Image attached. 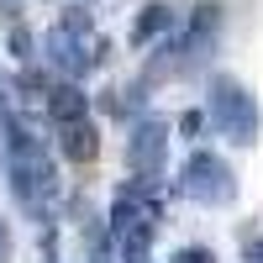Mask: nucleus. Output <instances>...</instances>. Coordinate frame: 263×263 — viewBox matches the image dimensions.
<instances>
[{"instance_id": "obj_1", "label": "nucleus", "mask_w": 263, "mask_h": 263, "mask_svg": "<svg viewBox=\"0 0 263 263\" xmlns=\"http://www.w3.org/2000/svg\"><path fill=\"white\" fill-rule=\"evenodd\" d=\"M6 174H11V190H16V200L27 205V211H48V200L58 195V174H53V158H48V147H42L37 137L21 121L6 126Z\"/></svg>"}, {"instance_id": "obj_2", "label": "nucleus", "mask_w": 263, "mask_h": 263, "mask_svg": "<svg viewBox=\"0 0 263 263\" xmlns=\"http://www.w3.org/2000/svg\"><path fill=\"white\" fill-rule=\"evenodd\" d=\"M211 116L232 142H258V100L248 95L242 79H232V74L211 79Z\"/></svg>"}, {"instance_id": "obj_3", "label": "nucleus", "mask_w": 263, "mask_h": 263, "mask_svg": "<svg viewBox=\"0 0 263 263\" xmlns=\"http://www.w3.org/2000/svg\"><path fill=\"white\" fill-rule=\"evenodd\" d=\"M95 58H100V42L90 37V21H84V16H63L58 27L48 32V63L63 79H79Z\"/></svg>"}, {"instance_id": "obj_4", "label": "nucleus", "mask_w": 263, "mask_h": 263, "mask_svg": "<svg viewBox=\"0 0 263 263\" xmlns=\"http://www.w3.org/2000/svg\"><path fill=\"white\" fill-rule=\"evenodd\" d=\"M179 190L190 195L195 205H227L232 195H237V179H232V168L216 158V153H200L195 147L184 168H179Z\"/></svg>"}, {"instance_id": "obj_5", "label": "nucleus", "mask_w": 263, "mask_h": 263, "mask_svg": "<svg viewBox=\"0 0 263 263\" xmlns=\"http://www.w3.org/2000/svg\"><path fill=\"white\" fill-rule=\"evenodd\" d=\"M163 158H168V126L158 116H147L132 126V142H126V163L137 179H158L163 174Z\"/></svg>"}, {"instance_id": "obj_6", "label": "nucleus", "mask_w": 263, "mask_h": 263, "mask_svg": "<svg viewBox=\"0 0 263 263\" xmlns=\"http://www.w3.org/2000/svg\"><path fill=\"white\" fill-rule=\"evenodd\" d=\"M147 179H137V184H126L116 200H111V232L121 237L126 227H137V221H158V200L142 190Z\"/></svg>"}, {"instance_id": "obj_7", "label": "nucleus", "mask_w": 263, "mask_h": 263, "mask_svg": "<svg viewBox=\"0 0 263 263\" xmlns=\"http://www.w3.org/2000/svg\"><path fill=\"white\" fill-rule=\"evenodd\" d=\"M58 132H63V137H58V147H63V158H69V163H90L95 153H100V137H95L90 116H79V121H63Z\"/></svg>"}, {"instance_id": "obj_8", "label": "nucleus", "mask_w": 263, "mask_h": 263, "mask_svg": "<svg viewBox=\"0 0 263 263\" xmlns=\"http://www.w3.org/2000/svg\"><path fill=\"white\" fill-rule=\"evenodd\" d=\"M48 111H53V121L63 126V121H79L84 111H90V100H84V90H79V84H74V79H63V84H58V90L48 95Z\"/></svg>"}, {"instance_id": "obj_9", "label": "nucleus", "mask_w": 263, "mask_h": 263, "mask_svg": "<svg viewBox=\"0 0 263 263\" xmlns=\"http://www.w3.org/2000/svg\"><path fill=\"white\" fill-rule=\"evenodd\" d=\"M168 27H174V11H168V6H142V16L132 21V42H137V48H142V42L163 37Z\"/></svg>"}, {"instance_id": "obj_10", "label": "nucleus", "mask_w": 263, "mask_h": 263, "mask_svg": "<svg viewBox=\"0 0 263 263\" xmlns=\"http://www.w3.org/2000/svg\"><path fill=\"white\" fill-rule=\"evenodd\" d=\"M153 232H158V221H137V227H126V232H121V258H126V263H147Z\"/></svg>"}, {"instance_id": "obj_11", "label": "nucleus", "mask_w": 263, "mask_h": 263, "mask_svg": "<svg viewBox=\"0 0 263 263\" xmlns=\"http://www.w3.org/2000/svg\"><path fill=\"white\" fill-rule=\"evenodd\" d=\"M174 263H216V253H211V248H179Z\"/></svg>"}, {"instance_id": "obj_12", "label": "nucleus", "mask_w": 263, "mask_h": 263, "mask_svg": "<svg viewBox=\"0 0 263 263\" xmlns=\"http://www.w3.org/2000/svg\"><path fill=\"white\" fill-rule=\"evenodd\" d=\"M184 132H190V137H200V132H205V111H184V121H179Z\"/></svg>"}, {"instance_id": "obj_13", "label": "nucleus", "mask_w": 263, "mask_h": 263, "mask_svg": "<svg viewBox=\"0 0 263 263\" xmlns=\"http://www.w3.org/2000/svg\"><path fill=\"white\" fill-rule=\"evenodd\" d=\"M0 263H11V227H6V216H0Z\"/></svg>"}, {"instance_id": "obj_14", "label": "nucleus", "mask_w": 263, "mask_h": 263, "mask_svg": "<svg viewBox=\"0 0 263 263\" xmlns=\"http://www.w3.org/2000/svg\"><path fill=\"white\" fill-rule=\"evenodd\" d=\"M11 48H16V58H32V37H27V32H16V37H11Z\"/></svg>"}, {"instance_id": "obj_15", "label": "nucleus", "mask_w": 263, "mask_h": 263, "mask_svg": "<svg viewBox=\"0 0 263 263\" xmlns=\"http://www.w3.org/2000/svg\"><path fill=\"white\" fill-rule=\"evenodd\" d=\"M95 263H105V258H95Z\"/></svg>"}]
</instances>
